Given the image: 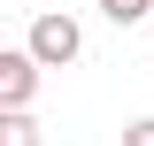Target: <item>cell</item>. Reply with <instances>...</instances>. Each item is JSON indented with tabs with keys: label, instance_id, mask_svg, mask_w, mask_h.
<instances>
[{
	"label": "cell",
	"instance_id": "cell-4",
	"mask_svg": "<svg viewBox=\"0 0 154 146\" xmlns=\"http://www.w3.org/2000/svg\"><path fill=\"white\" fill-rule=\"evenodd\" d=\"M100 16H108L116 31H131V23H146V16H154V0H100Z\"/></svg>",
	"mask_w": 154,
	"mask_h": 146
},
{
	"label": "cell",
	"instance_id": "cell-1",
	"mask_svg": "<svg viewBox=\"0 0 154 146\" xmlns=\"http://www.w3.org/2000/svg\"><path fill=\"white\" fill-rule=\"evenodd\" d=\"M23 46L38 54V69H69V62L85 54V23H77V16H62V8H46V16H31Z\"/></svg>",
	"mask_w": 154,
	"mask_h": 146
},
{
	"label": "cell",
	"instance_id": "cell-3",
	"mask_svg": "<svg viewBox=\"0 0 154 146\" xmlns=\"http://www.w3.org/2000/svg\"><path fill=\"white\" fill-rule=\"evenodd\" d=\"M0 146H38V123H31V108H8V115H0Z\"/></svg>",
	"mask_w": 154,
	"mask_h": 146
},
{
	"label": "cell",
	"instance_id": "cell-2",
	"mask_svg": "<svg viewBox=\"0 0 154 146\" xmlns=\"http://www.w3.org/2000/svg\"><path fill=\"white\" fill-rule=\"evenodd\" d=\"M31 100H38V54L31 46H8V54H0V115L31 108Z\"/></svg>",
	"mask_w": 154,
	"mask_h": 146
},
{
	"label": "cell",
	"instance_id": "cell-5",
	"mask_svg": "<svg viewBox=\"0 0 154 146\" xmlns=\"http://www.w3.org/2000/svg\"><path fill=\"white\" fill-rule=\"evenodd\" d=\"M123 146H154V115H139V123H123Z\"/></svg>",
	"mask_w": 154,
	"mask_h": 146
}]
</instances>
